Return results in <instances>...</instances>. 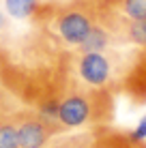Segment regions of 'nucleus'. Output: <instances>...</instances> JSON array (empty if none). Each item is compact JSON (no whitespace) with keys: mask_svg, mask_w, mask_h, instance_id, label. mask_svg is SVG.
Returning <instances> with one entry per match:
<instances>
[{"mask_svg":"<svg viewBox=\"0 0 146 148\" xmlns=\"http://www.w3.org/2000/svg\"><path fill=\"white\" fill-rule=\"evenodd\" d=\"M146 140H138L133 133L112 129L108 125L95 127V140L90 148H144Z\"/></svg>","mask_w":146,"mask_h":148,"instance_id":"obj_4","label":"nucleus"},{"mask_svg":"<svg viewBox=\"0 0 146 148\" xmlns=\"http://www.w3.org/2000/svg\"><path fill=\"white\" fill-rule=\"evenodd\" d=\"M39 4V0H4V11L13 19H32Z\"/></svg>","mask_w":146,"mask_h":148,"instance_id":"obj_8","label":"nucleus"},{"mask_svg":"<svg viewBox=\"0 0 146 148\" xmlns=\"http://www.w3.org/2000/svg\"><path fill=\"white\" fill-rule=\"evenodd\" d=\"M0 148H19L15 118L13 114H7L2 110H0Z\"/></svg>","mask_w":146,"mask_h":148,"instance_id":"obj_7","label":"nucleus"},{"mask_svg":"<svg viewBox=\"0 0 146 148\" xmlns=\"http://www.w3.org/2000/svg\"><path fill=\"white\" fill-rule=\"evenodd\" d=\"M4 28H7V13L0 9V30H4Z\"/></svg>","mask_w":146,"mask_h":148,"instance_id":"obj_10","label":"nucleus"},{"mask_svg":"<svg viewBox=\"0 0 146 148\" xmlns=\"http://www.w3.org/2000/svg\"><path fill=\"white\" fill-rule=\"evenodd\" d=\"M133 135L138 137V140H146V116L140 120V125H138V129L133 131Z\"/></svg>","mask_w":146,"mask_h":148,"instance_id":"obj_9","label":"nucleus"},{"mask_svg":"<svg viewBox=\"0 0 146 148\" xmlns=\"http://www.w3.org/2000/svg\"><path fill=\"white\" fill-rule=\"evenodd\" d=\"M58 122L64 131L77 127L110 125L114 118V95L103 88H93L75 77H69L56 92Z\"/></svg>","mask_w":146,"mask_h":148,"instance_id":"obj_1","label":"nucleus"},{"mask_svg":"<svg viewBox=\"0 0 146 148\" xmlns=\"http://www.w3.org/2000/svg\"><path fill=\"white\" fill-rule=\"evenodd\" d=\"M118 41L125 45H133V47L146 49V17L138 19V22H129L127 26L120 30Z\"/></svg>","mask_w":146,"mask_h":148,"instance_id":"obj_6","label":"nucleus"},{"mask_svg":"<svg viewBox=\"0 0 146 148\" xmlns=\"http://www.w3.org/2000/svg\"><path fill=\"white\" fill-rule=\"evenodd\" d=\"M17 125L19 148H45L56 135L64 133V129L56 120L47 118L39 110H19L13 114Z\"/></svg>","mask_w":146,"mask_h":148,"instance_id":"obj_3","label":"nucleus"},{"mask_svg":"<svg viewBox=\"0 0 146 148\" xmlns=\"http://www.w3.org/2000/svg\"><path fill=\"white\" fill-rule=\"evenodd\" d=\"M144 148H146V144H144Z\"/></svg>","mask_w":146,"mask_h":148,"instance_id":"obj_11","label":"nucleus"},{"mask_svg":"<svg viewBox=\"0 0 146 148\" xmlns=\"http://www.w3.org/2000/svg\"><path fill=\"white\" fill-rule=\"evenodd\" d=\"M116 43H118L116 37H114L103 24L97 22V24H95V28L90 30V34L84 39V43L80 45L75 52H105V49L114 47Z\"/></svg>","mask_w":146,"mask_h":148,"instance_id":"obj_5","label":"nucleus"},{"mask_svg":"<svg viewBox=\"0 0 146 148\" xmlns=\"http://www.w3.org/2000/svg\"><path fill=\"white\" fill-rule=\"evenodd\" d=\"M32 19L56 43L69 49H77L95 28V24L99 22L95 0H67V2L39 4Z\"/></svg>","mask_w":146,"mask_h":148,"instance_id":"obj_2","label":"nucleus"}]
</instances>
